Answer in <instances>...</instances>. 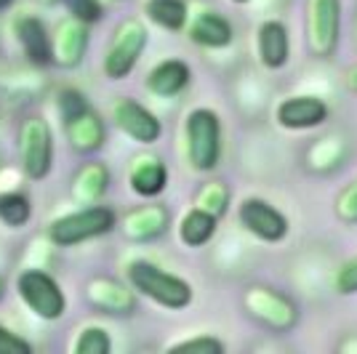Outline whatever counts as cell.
<instances>
[{
	"instance_id": "cell-26",
	"label": "cell",
	"mask_w": 357,
	"mask_h": 354,
	"mask_svg": "<svg viewBox=\"0 0 357 354\" xmlns=\"http://www.w3.org/2000/svg\"><path fill=\"white\" fill-rule=\"evenodd\" d=\"M109 336H107L102 328H86L80 333V339L75 344V352L77 354H107L109 352Z\"/></svg>"
},
{
	"instance_id": "cell-8",
	"label": "cell",
	"mask_w": 357,
	"mask_h": 354,
	"mask_svg": "<svg viewBox=\"0 0 357 354\" xmlns=\"http://www.w3.org/2000/svg\"><path fill=\"white\" fill-rule=\"evenodd\" d=\"M19 149H22V162H24V171L32 178H43L51 171V131L40 118H32L22 125L19 133Z\"/></svg>"
},
{
	"instance_id": "cell-32",
	"label": "cell",
	"mask_w": 357,
	"mask_h": 354,
	"mask_svg": "<svg viewBox=\"0 0 357 354\" xmlns=\"http://www.w3.org/2000/svg\"><path fill=\"white\" fill-rule=\"evenodd\" d=\"M83 109H89V107H86L83 96H80L77 91H64V93H61V112H64L67 120L75 118V115H80Z\"/></svg>"
},
{
	"instance_id": "cell-36",
	"label": "cell",
	"mask_w": 357,
	"mask_h": 354,
	"mask_svg": "<svg viewBox=\"0 0 357 354\" xmlns=\"http://www.w3.org/2000/svg\"><path fill=\"white\" fill-rule=\"evenodd\" d=\"M235 3H245V0H235Z\"/></svg>"
},
{
	"instance_id": "cell-2",
	"label": "cell",
	"mask_w": 357,
	"mask_h": 354,
	"mask_svg": "<svg viewBox=\"0 0 357 354\" xmlns=\"http://www.w3.org/2000/svg\"><path fill=\"white\" fill-rule=\"evenodd\" d=\"M342 32V0H307V45L317 59H328Z\"/></svg>"
},
{
	"instance_id": "cell-18",
	"label": "cell",
	"mask_w": 357,
	"mask_h": 354,
	"mask_svg": "<svg viewBox=\"0 0 357 354\" xmlns=\"http://www.w3.org/2000/svg\"><path fill=\"white\" fill-rule=\"evenodd\" d=\"M190 35H192L195 43L208 45V48H224L232 40V27H229V22L224 16L213 14V11H203L192 22Z\"/></svg>"
},
{
	"instance_id": "cell-7",
	"label": "cell",
	"mask_w": 357,
	"mask_h": 354,
	"mask_svg": "<svg viewBox=\"0 0 357 354\" xmlns=\"http://www.w3.org/2000/svg\"><path fill=\"white\" fill-rule=\"evenodd\" d=\"M19 293L24 304L43 320H59L64 314V295L54 277L43 272H24L19 277Z\"/></svg>"
},
{
	"instance_id": "cell-31",
	"label": "cell",
	"mask_w": 357,
	"mask_h": 354,
	"mask_svg": "<svg viewBox=\"0 0 357 354\" xmlns=\"http://www.w3.org/2000/svg\"><path fill=\"white\" fill-rule=\"evenodd\" d=\"M0 354H30V344L14 336L11 330L0 328Z\"/></svg>"
},
{
	"instance_id": "cell-22",
	"label": "cell",
	"mask_w": 357,
	"mask_h": 354,
	"mask_svg": "<svg viewBox=\"0 0 357 354\" xmlns=\"http://www.w3.org/2000/svg\"><path fill=\"white\" fill-rule=\"evenodd\" d=\"M147 14L155 24L178 32L187 24V3L184 0H147Z\"/></svg>"
},
{
	"instance_id": "cell-6",
	"label": "cell",
	"mask_w": 357,
	"mask_h": 354,
	"mask_svg": "<svg viewBox=\"0 0 357 354\" xmlns=\"http://www.w3.org/2000/svg\"><path fill=\"white\" fill-rule=\"evenodd\" d=\"M144 43H147V27L139 19L123 22L118 27V32H115V40L109 45V51H107V59H105L107 75L112 80L128 77L131 70L136 67V59L144 51Z\"/></svg>"
},
{
	"instance_id": "cell-12",
	"label": "cell",
	"mask_w": 357,
	"mask_h": 354,
	"mask_svg": "<svg viewBox=\"0 0 357 354\" xmlns=\"http://www.w3.org/2000/svg\"><path fill=\"white\" fill-rule=\"evenodd\" d=\"M89 48V30L86 22L80 19H67L56 30L54 38V61L61 67H77Z\"/></svg>"
},
{
	"instance_id": "cell-13",
	"label": "cell",
	"mask_w": 357,
	"mask_h": 354,
	"mask_svg": "<svg viewBox=\"0 0 357 354\" xmlns=\"http://www.w3.org/2000/svg\"><path fill=\"white\" fill-rule=\"evenodd\" d=\"M89 301L96 309H105L109 314H131L136 307L134 293L118 280L96 277L89 282Z\"/></svg>"
},
{
	"instance_id": "cell-15",
	"label": "cell",
	"mask_w": 357,
	"mask_h": 354,
	"mask_svg": "<svg viewBox=\"0 0 357 354\" xmlns=\"http://www.w3.org/2000/svg\"><path fill=\"white\" fill-rule=\"evenodd\" d=\"M288 51H291V40H288L285 24L267 22L259 27V56L269 70H280L288 61Z\"/></svg>"
},
{
	"instance_id": "cell-30",
	"label": "cell",
	"mask_w": 357,
	"mask_h": 354,
	"mask_svg": "<svg viewBox=\"0 0 357 354\" xmlns=\"http://www.w3.org/2000/svg\"><path fill=\"white\" fill-rule=\"evenodd\" d=\"M67 6L75 19H80V22H96L102 16L99 0H67Z\"/></svg>"
},
{
	"instance_id": "cell-16",
	"label": "cell",
	"mask_w": 357,
	"mask_h": 354,
	"mask_svg": "<svg viewBox=\"0 0 357 354\" xmlns=\"http://www.w3.org/2000/svg\"><path fill=\"white\" fill-rule=\"evenodd\" d=\"M67 136H70V141H73V147L77 152H93V149H99L105 144V123L99 120L96 112L83 109L80 115L70 118Z\"/></svg>"
},
{
	"instance_id": "cell-21",
	"label": "cell",
	"mask_w": 357,
	"mask_h": 354,
	"mask_svg": "<svg viewBox=\"0 0 357 354\" xmlns=\"http://www.w3.org/2000/svg\"><path fill=\"white\" fill-rule=\"evenodd\" d=\"M109 174L102 162H89L77 176H75V197L83 203H96L107 192Z\"/></svg>"
},
{
	"instance_id": "cell-23",
	"label": "cell",
	"mask_w": 357,
	"mask_h": 354,
	"mask_svg": "<svg viewBox=\"0 0 357 354\" xmlns=\"http://www.w3.org/2000/svg\"><path fill=\"white\" fill-rule=\"evenodd\" d=\"M213 226H216V219L211 213L200 210V208H192L181 222V240L187 245H203L213 235Z\"/></svg>"
},
{
	"instance_id": "cell-10",
	"label": "cell",
	"mask_w": 357,
	"mask_h": 354,
	"mask_svg": "<svg viewBox=\"0 0 357 354\" xmlns=\"http://www.w3.org/2000/svg\"><path fill=\"white\" fill-rule=\"evenodd\" d=\"M328 120V104L317 96H291L278 107V123L283 128H314Z\"/></svg>"
},
{
	"instance_id": "cell-9",
	"label": "cell",
	"mask_w": 357,
	"mask_h": 354,
	"mask_svg": "<svg viewBox=\"0 0 357 354\" xmlns=\"http://www.w3.org/2000/svg\"><path fill=\"white\" fill-rule=\"evenodd\" d=\"M240 224L256 235L259 240H267V243H278L288 235V219L278 208H272L264 200H245L240 206Z\"/></svg>"
},
{
	"instance_id": "cell-25",
	"label": "cell",
	"mask_w": 357,
	"mask_h": 354,
	"mask_svg": "<svg viewBox=\"0 0 357 354\" xmlns=\"http://www.w3.org/2000/svg\"><path fill=\"white\" fill-rule=\"evenodd\" d=\"M32 208L30 200L22 197V194H3L0 197V219L8 224V226H22L30 219Z\"/></svg>"
},
{
	"instance_id": "cell-33",
	"label": "cell",
	"mask_w": 357,
	"mask_h": 354,
	"mask_svg": "<svg viewBox=\"0 0 357 354\" xmlns=\"http://www.w3.org/2000/svg\"><path fill=\"white\" fill-rule=\"evenodd\" d=\"M347 88L352 91V93H357V67L349 75H347Z\"/></svg>"
},
{
	"instance_id": "cell-37",
	"label": "cell",
	"mask_w": 357,
	"mask_h": 354,
	"mask_svg": "<svg viewBox=\"0 0 357 354\" xmlns=\"http://www.w3.org/2000/svg\"><path fill=\"white\" fill-rule=\"evenodd\" d=\"M45 3H54V0H45Z\"/></svg>"
},
{
	"instance_id": "cell-19",
	"label": "cell",
	"mask_w": 357,
	"mask_h": 354,
	"mask_svg": "<svg viewBox=\"0 0 357 354\" xmlns=\"http://www.w3.org/2000/svg\"><path fill=\"white\" fill-rule=\"evenodd\" d=\"M165 181H168V174H165V165L158 157H139L131 165V187L144 197L163 192Z\"/></svg>"
},
{
	"instance_id": "cell-5",
	"label": "cell",
	"mask_w": 357,
	"mask_h": 354,
	"mask_svg": "<svg viewBox=\"0 0 357 354\" xmlns=\"http://www.w3.org/2000/svg\"><path fill=\"white\" fill-rule=\"evenodd\" d=\"M112 226H115V213L105 206H93L51 224V240L56 245H75V243L105 235Z\"/></svg>"
},
{
	"instance_id": "cell-27",
	"label": "cell",
	"mask_w": 357,
	"mask_h": 354,
	"mask_svg": "<svg viewBox=\"0 0 357 354\" xmlns=\"http://www.w3.org/2000/svg\"><path fill=\"white\" fill-rule=\"evenodd\" d=\"M336 216L339 222L355 226L357 224V181H352L347 190H342V194L336 197Z\"/></svg>"
},
{
	"instance_id": "cell-34",
	"label": "cell",
	"mask_w": 357,
	"mask_h": 354,
	"mask_svg": "<svg viewBox=\"0 0 357 354\" xmlns=\"http://www.w3.org/2000/svg\"><path fill=\"white\" fill-rule=\"evenodd\" d=\"M6 3H11V0H0V6H6Z\"/></svg>"
},
{
	"instance_id": "cell-17",
	"label": "cell",
	"mask_w": 357,
	"mask_h": 354,
	"mask_svg": "<svg viewBox=\"0 0 357 354\" xmlns=\"http://www.w3.org/2000/svg\"><path fill=\"white\" fill-rule=\"evenodd\" d=\"M187 83H190V67L176 59L158 64L147 77V88L158 96H176Z\"/></svg>"
},
{
	"instance_id": "cell-4",
	"label": "cell",
	"mask_w": 357,
	"mask_h": 354,
	"mask_svg": "<svg viewBox=\"0 0 357 354\" xmlns=\"http://www.w3.org/2000/svg\"><path fill=\"white\" fill-rule=\"evenodd\" d=\"M243 307L248 309L253 320H259L272 330H280V333L291 330L298 320L296 304L288 295L278 293L272 288H264V285H251L243 295Z\"/></svg>"
},
{
	"instance_id": "cell-29",
	"label": "cell",
	"mask_w": 357,
	"mask_h": 354,
	"mask_svg": "<svg viewBox=\"0 0 357 354\" xmlns=\"http://www.w3.org/2000/svg\"><path fill=\"white\" fill-rule=\"evenodd\" d=\"M336 291L344 295L357 293V256L339 266V272H336Z\"/></svg>"
},
{
	"instance_id": "cell-24",
	"label": "cell",
	"mask_w": 357,
	"mask_h": 354,
	"mask_svg": "<svg viewBox=\"0 0 357 354\" xmlns=\"http://www.w3.org/2000/svg\"><path fill=\"white\" fill-rule=\"evenodd\" d=\"M227 206H229V190L224 187L222 181H208V184L197 192V197H195V208L211 213L213 219L224 216V213H227Z\"/></svg>"
},
{
	"instance_id": "cell-3",
	"label": "cell",
	"mask_w": 357,
	"mask_h": 354,
	"mask_svg": "<svg viewBox=\"0 0 357 354\" xmlns=\"http://www.w3.org/2000/svg\"><path fill=\"white\" fill-rule=\"evenodd\" d=\"M187 149L197 171H211L222 155V125L216 112L195 109L187 118Z\"/></svg>"
},
{
	"instance_id": "cell-28",
	"label": "cell",
	"mask_w": 357,
	"mask_h": 354,
	"mask_svg": "<svg viewBox=\"0 0 357 354\" xmlns=\"http://www.w3.org/2000/svg\"><path fill=\"white\" fill-rule=\"evenodd\" d=\"M171 352H200V354H222L224 344L219 339H211V336H203V339H190L181 341L176 346H171Z\"/></svg>"
},
{
	"instance_id": "cell-14",
	"label": "cell",
	"mask_w": 357,
	"mask_h": 354,
	"mask_svg": "<svg viewBox=\"0 0 357 354\" xmlns=\"http://www.w3.org/2000/svg\"><path fill=\"white\" fill-rule=\"evenodd\" d=\"M168 229V210L163 206H147L136 208L126 216L123 222V232L131 240H155Z\"/></svg>"
},
{
	"instance_id": "cell-35",
	"label": "cell",
	"mask_w": 357,
	"mask_h": 354,
	"mask_svg": "<svg viewBox=\"0 0 357 354\" xmlns=\"http://www.w3.org/2000/svg\"><path fill=\"white\" fill-rule=\"evenodd\" d=\"M0 295H3V280H0Z\"/></svg>"
},
{
	"instance_id": "cell-1",
	"label": "cell",
	"mask_w": 357,
	"mask_h": 354,
	"mask_svg": "<svg viewBox=\"0 0 357 354\" xmlns=\"http://www.w3.org/2000/svg\"><path fill=\"white\" fill-rule=\"evenodd\" d=\"M128 280L139 293L149 295L152 301L163 304L168 309H181L192 301V288L187 282L158 269L149 261H134L128 266Z\"/></svg>"
},
{
	"instance_id": "cell-20",
	"label": "cell",
	"mask_w": 357,
	"mask_h": 354,
	"mask_svg": "<svg viewBox=\"0 0 357 354\" xmlns=\"http://www.w3.org/2000/svg\"><path fill=\"white\" fill-rule=\"evenodd\" d=\"M16 35H19V40L24 45L27 56H30L35 64H48V61L54 59V56H51L48 32H45V27L38 19H22V22L16 24Z\"/></svg>"
},
{
	"instance_id": "cell-11",
	"label": "cell",
	"mask_w": 357,
	"mask_h": 354,
	"mask_svg": "<svg viewBox=\"0 0 357 354\" xmlns=\"http://www.w3.org/2000/svg\"><path fill=\"white\" fill-rule=\"evenodd\" d=\"M115 123L120 125V131H126L131 139L142 141V144H152L160 136V120L155 118L152 112H147L142 104L123 99L115 107Z\"/></svg>"
}]
</instances>
